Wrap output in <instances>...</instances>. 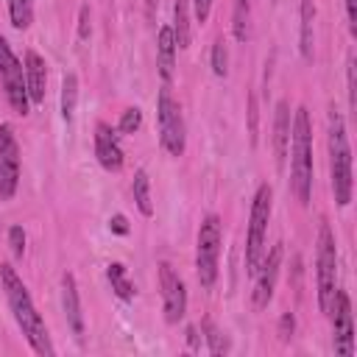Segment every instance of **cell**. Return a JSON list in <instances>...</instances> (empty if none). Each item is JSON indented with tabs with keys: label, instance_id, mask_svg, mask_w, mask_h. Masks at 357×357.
<instances>
[{
	"label": "cell",
	"instance_id": "6da1fadb",
	"mask_svg": "<svg viewBox=\"0 0 357 357\" xmlns=\"http://www.w3.org/2000/svg\"><path fill=\"white\" fill-rule=\"evenodd\" d=\"M0 287H3L6 304H8V310H11V318H14V324L20 326L22 337L28 340V346H31L36 354H42V357L56 354L53 340H50V335H47V324H45V318L39 315V310H36V304H33V298H31L25 282L20 279V273L14 271L11 262H0Z\"/></svg>",
	"mask_w": 357,
	"mask_h": 357
},
{
	"label": "cell",
	"instance_id": "7a4b0ae2",
	"mask_svg": "<svg viewBox=\"0 0 357 357\" xmlns=\"http://www.w3.org/2000/svg\"><path fill=\"white\" fill-rule=\"evenodd\" d=\"M290 192L301 206H310L312 198V120L307 106L293 112L290 123Z\"/></svg>",
	"mask_w": 357,
	"mask_h": 357
},
{
	"label": "cell",
	"instance_id": "3957f363",
	"mask_svg": "<svg viewBox=\"0 0 357 357\" xmlns=\"http://www.w3.org/2000/svg\"><path fill=\"white\" fill-rule=\"evenodd\" d=\"M326 148H329V184L337 206L351 204L354 192V173H351V145L346 134V120L343 114L332 106L326 117Z\"/></svg>",
	"mask_w": 357,
	"mask_h": 357
},
{
	"label": "cell",
	"instance_id": "277c9868",
	"mask_svg": "<svg viewBox=\"0 0 357 357\" xmlns=\"http://www.w3.org/2000/svg\"><path fill=\"white\" fill-rule=\"evenodd\" d=\"M271 212H273V187L268 181H262L251 198V215H248V234H245V273L254 276L268 240V223H271Z\"/></svg>",
	"mask_w": 357,
	"mask_h": 357
},
{
	"label": "cell",
	"instance_id": "5b68a950",
	"mask_svg": "<svg viewBox=\"0 0 357 357\" xmlns=\"http://www.w3.org/2000/svg\"><path fill=\"white\" fill-rule=\"evenodd\" d=\"M315 284H318V310L329 318L337 290V243L326 220L318 226V240H315Z\"/></svg>",
	"mask_w": 357,
	"mask_h": 357
},
{
	"label": "cell",
	"instance_id": "8992f818",
	"mask_svg": "<svg viewBox=\"0 0 357 357\" xmlns=\"http://www.w3.org/2000/svg\"><path fill=\"white\" fill-rule=\"evenodd\" d=\"M220 245H223V220L209 212L195 234V276L204 290H212L218 282V262H220Z\"/></svg>",
	"mask_w": 357,
	"mask_h": 357
},
{
	"label": "cell",
	"instance_id": "52a82bcc",
	"mask_svg": "<svg viewBox=\"0 0 357 357\" xmlns=\"http://www.w3.org/2000/svg\"><path fill=\"white\" fill-rule=\"evenodd\" d=\"M156 128H159V145L167 156L178 159L187 151V126L181 114V103L173 98L170 86L162 84L156 95Z\"/></svg>",
	"mask_w": 357,
	"mask_h": 357
},
{
	"label": "cell",
	"instance_id": "ba28073f",
	"mask_svg": "<svg viewBox=\"0 0 357 357\" xmlns=\"http://www.w3.org/2000/svg\"><path fill=\"white\" fill-rule=\"evenodd\" d=\"M0 84H3V92H6L11 112L25 117L31 112V98L25 89V70H22V61L17 59V53L11 50L8 39L3 33H0Z\"/></svg>",
	"mask_w": 357,
	"mask_h": 357
},
{
	"label": "cell",
	"instance_id": "9c48e42d",
	"mask_svg": "<svg viewBox=\"0 0 357 357\" xmlns=\"http://www.w3.org/2000/svg\"><path fill=\"white\" fill-rule=\"evenodd\" d=\"M282 257H284V243L271 245V251L262 254L257 271H254V290H251V304L257 312L268 310V304L273 301V290H276V279L282 271Z\"/></svg>",
	"mask_w": 357,
	"mask_h": 357
},
{
	"label": "cell",
	"instance_id": "30bf717a",
	"mask_svg": "<svg viewBox=\"0 0 357 357\" xmlns=\"http://www.w3.org/2000/svg\"><path fill=\"white\" fill-rule=\"evenodd\" d=\"M156 268H159V293H162L165 324L176 326L187 312V287H184V279L176 273V268L167 259H162Z\"/></svg>",
	"mask_w": 357,
	"mask_h": 357
},
{
	"label": "cell",
	"instance_id": "8fae6325",
	"mask_svg": "<svg viewBox=\"0 0 357 357\" xmlns=\"http://www.w3.org/2000/svg\"><path fill=\"white\" fill-rule=\"evenodd\" d=\"M20 187V142L8 123H0V201H11Z\"/></svg>",
	"mask_w": 357,
	"mask_h": 357
},
{
	"label": "cell",
	"instance_id": "7c38bea8",
	"mask_svg": "<svg viewBox=\"0 0 357 357\" xmlns=\"http://www.w3.org/2000/svg\"><path fill=\"white\" fill-rule=\"evenodd\" d=\"M332 318V346L337 354L351 357L354 354V315H351V298L346 290H335V301L329 310Z\"/></svg>",
	"mask_w": 357,
	"mask_h": 357
},
{
	"label": "cell",
	"instance_id": "4fadbf2b",
	"mask_svg": "<svg viewBox=\"0 0 357 357\" xmlns=\"http://www.w3.org/2000/svg\"><path fill=\"white\" fill-rule=\"evenodd\" d=\"M92 139H95V159H98V165H100L103 170H109V173H117V170L123 167V162H126V153H123L117 128H112L109 123L100 120V123L95 126Z\"/></svg>",
	"mask_w": 357,
	"mask_h": 357
},
{
	"label": "cell",
	"instance_id": "5bb4252c",
	"mask_svg": "<svg viewBox=\"0 0 357 357\" xmlns=\"http://www.w3.org/2000/svg\"><path fill=\"white\" fill-rule=\"evenodd\" d=\"M61 307H64V318H67V326L73 332V337L81 343L84 340V307H81V293H78V282L73 273H64L61 276Z\"/></svg>",
	"mask_w": 357,
	"mask_h": 357
},
{
	"label": "cell",
	"instance_id": "9a60e30c",
	"mask_svg": "<svg viewBox=\"0 0 357 357\" xmlns=\"http://www.w3.org/2000/svg\"><path fill=\"white\" fill-rule=\"evenodd\" d=\"M176 56H178V45H176L173 28L162 25L156 31V73L167 86L173 84V75H176Z\"/></svg>",
	"mask_w": 357,
	"mask_h": 357
},
{
	"label": "cell",
	"instance_id": "2e32d148",
	"mask_svg": "<svg viewBox=\"0 0 357 357\" xmlns=\"http://www.w3.org/2000/svg\"><path fill=\"white\" fill-rule=\"evenodd\" d=\"M22 70H25V89L31 103H42L47 92V64L36 50H25L22 56Z\"/></svg>",
	"mask_w": 357,
	"mask_h": 357
},
{
	"label": "cell",
	"instance_id": "e0dca14e",
	"mask_svg": "<svg viewBox=\"0 0 357 357\" xmlns=\"http://www.w3.org/2000/svg\"><path fill=\"white\" fill-rule=\"evenodd\" d=\"M290 123H293V114H290V103L282 98L276 100L273 106V156H276V167L284 170V159H287V148H290Z\"/></svg>",
	"mask_w": 357,
	"mask_h": 357
},
{
	"label": "cell",
	"instance_id": "ac0fdd59",
	"mask_svg": "<svg viewBox=\"0 0 357 357\" xmlns=\"http://www.w3.org/2000/svg\"><path fill=\"white\" fill-rule=\"evenodd\" d=\"M315 0H298V53L304 61H312L315 47Z\"/></svg>",
	"mask_w": 357,
	"mask_h": 357
},
{
	"label": "cell",
	"instance_id": "d6986e66",
	"mask_svg": "<svg viewBox=\"0 0 357 357\" xmlns=\"http://www.w3.org/2000/svg\"><path fill=\"white\" fill-rule=\"evenodd\" d=\"M106 279H109V284H112V293H114L120 301H134L137 287H134V282H131V276H128V268H126L123 262H109V265H106Z\"/></svg>",
	"mask_w": 357,
	"mask_h": 357
},
{
	"label": "cell",
	"instance_id": "ffe728a7",
	"mask_svg": "<svg viewBox=\"0 0 357 357\" xmlns=\"http://www.w3.org/2000/svg\"><path fill=\"white\" fill-rule=\"evenodd\" d=\"M75 109H78V75L75 73H67L61 78V98H59V112H61V120L67 126H73Z\"/></svg>",
	"mask_w": 357,
	"mask_h": 357
},
{
	"label": "cell",
	"instance_id": "44dd1931",
	"mask_svg": "<svg viewBox=\"0 0 357 357\" xmlns=\"http://www.w3.org/2000/svg\"><path fill=\"white\" fill-rule=\"evenodd\" d=\"M131 195H134V204H137L139 215L151 218V215H153V198H151V178H148V170H145V167H139V170L134 173Z\"/></svg>",
	"mask_w": 357,
	"mask_h": 357
},
{
	"label": "cell",
	"instance_id": "7402d4cb",
	"mask_svg": "<svg viewBox=\"0 0 357 357\" xmlns=\"http://www.w3.org/2000/svg\"><path fill=\"white\" fill-rule=\"evenodd\" d=\"M170 28H173L178 50L190 47V36H192V31H190V0H176L173 3V25Z\"/></svg>",
	"mask_w": 357,
	"mask_h": 357
},
{
	"label": "cell",
	"instance_id": "603a6c76",
	"mask_svg": "<svg viewBox=\"0 0 357 357\" xmlns=\"http://www.w3.org/2000/svg\"><path fill=\"white\" fill-rule=\"evenodd\" d=\"M231 33L237 42H248V36H251V3L248 0H234Z\"/></svg>",
	"mask_w": 357,
	"mask_h": 357
},
{
	"label": "cell",
	"instance_id": "cb8c5ba5",
	"mask_svg": "<svg viewBox=\"0 0 357 357\" xmlns=\"http://www.w3.org/2000/svg\"><path fill=\"white\" fill-rule=\"evenodd\" d=\"M8 20L17 31L31 28L33 22V0H8Z\"/></svg>",
	"mask_w": 357,
	"mask_h": 357
},
{
	"label": "cell",
	"instance_id": "d4e9b609",
	"mask_svg": "<svg viewBox=\"0 0 357 357\" xmlns=\"http://www.w3.org/2000/svg\"><path fill=\"white\" fill-rule=\"evenodd\" d=\"M201 335H204V340H206V351H209V354H229V340H226V335H223L209 318L201 324Z\"/></svg>",
	"mask_w": 357,
	"mask_h": 357
},
{
	"label": "cell",
	"instance_id": "484cf974",
	"mask_svg": "<svg viewBox=\"0 0 357 357\" xmlns=\"http://www.w3.org/2000/svg\"><path fill=\"white\" fill-rule=\"evenodd\" d=\"M209 67H212V73H215L218 78H226V73H229V47H226V39H223V36H218V39L212 42Z\"/></svg>",
	"mask_w": 357,
	"mask_h": 357
},
{
	"label": "cell",
	"instance_id": "4316f807",
	"mask_svg": "<svg viewBox=\"0 0 357 357\" xmlns=\"http://www.w3.org/2000/svg\"><path fill=\"white\" fill-rule=\"evenodd\" d=\"M139 126H142V109L128 106V109H123V114L117 120V134H137Z\"/></svg>",
	"mask_w": 357,
	"mask_h": 357
},
{
	"label": "cell",
	"instance_id": "83f0119b",
	"mask_svg": "<svg viewBox=\"0 0 357 357\" xmlns=\"http://www.w3.org/2000/svg\"><path fill=\"white\" fill-rule=\"evenodd\" d=\"M6 240H8L11 257H14V259H22V254H25V243H28V234H25V229H22L20 223L8 226V231H6Z\"/></svg>",
	"mask_w": 357,
	"mask_h": 357
},
{
	"label": "cell",
	"instance_id": "f1b7e54d",
	"mask_svg": "<svg viewBox=\"0 0 357 357\" xmlns=\"http://www.w3.org/2000/svg\"><path fill=\"white\" fill-rule=\"evenodd\" d=\"M276 332H279V340L287 343L296 335V315L293 312H282L279 315V324H276Z\"/></svg>",
	"mask_w": 357,
	"mask_h": 357
},
{
	"label": "cell",
	"instance_id": "f546056e",
	"mask_svg": "<svg viewBox=\"0 0 357 357\" xmlns=\"http://www.w3.org/2000/svg\"><path fill=\"white\" fill-rule=\"evenodd\" d=\"M89 33H92V14H89V6L84 3V6L78 8V39L86 42Z\"/></svg>",
	"mask_w": 357,
	"mask_h": 357
},
{
	"label": "cell",
	"instance_id": "4dcf8cb0",
	"mask_svg": "<svg viewBox=\"0 0 357 357\" xmlns=\"http://www.w3.org/2000/svg\"><path fill=\"white\" fill-rule=\"evenodd\" d=\"M109 231H112V234H120V237H126V234L131 231V226H128V218H126L123 212H114V215L109 218Z\"/></svg>",
	"mask_w": 357,
	"mask_h": 357
},
{
	"label": "cell",
	"instance_id": "1f68e13d",
	"mask_svg": "<svg viewBox=\"0 0 357 357\" xmlns=\"http://www.w3.org/2000/svg\"><path fill=\"white\" fill-rule=\"evenodd\" d=\"M248 134H251V145H257V95H248Z\"/></svg>",
	"mask_w": 357,
	"mask_h": 357
},
{
	"label": "cell",
	"instance_id": "d6a6232c",
	"mask_svg": "<svg viewBox=\"0 0 357 357\" xmlns=\"http://www.w3.org/2000/svg\"><path fill=\"white\" fill-rule=\"evenodd\" d=\"M192 3V14H195V20L204 25L206 20H209V14H212V0H190Z\"/></svg>",
	"mask_w": 357,
	"mask_h": 357
},
{
	"label": "cell",
	"instance_id": "836d02e7",
	"mask_svg": "<svg viewBox=\"0 0 357 357\" xmlns=\"http://www.w3.org/2000/svg\"><path fill=\"white\" fill-rule=\"evenodd\" d=\"M184 337H187V346H190L192 351H201V335H198V326L187 324V326H184Z\"/></svg>",
	"mask_w": 357,
	"mask_h": 357
},
{
	"label": "cell",
	"instance_id": "e575fe53",
	"mask_svg": "<svg viewBox=\"0 0 357 357\" xmlns=\"http://www.w3.org/2000/svg\"><path fill=\"white\" fill-rule=\"evenodd\" d=\"M346 20H349V33L357 36V0H346Z\"/></svg>",
	"mask_w": 357,
	"mask_h": 357
},
{
	"label": "cell",
	"instance_id": "d590c367",
	"mask_svg": "<svg viewBox=\"0 0 357 357\" xmlns=\"http://www.w3.org/2000/svg\"><path fill=\"white\" fill-rule=\"evenodd\" d=\"M346 84H349V106L354 109V59L349 56V70H346Z\"/></svg>",
	"mask_w": 357,
	"mask_h": 357
}]
</instances>
